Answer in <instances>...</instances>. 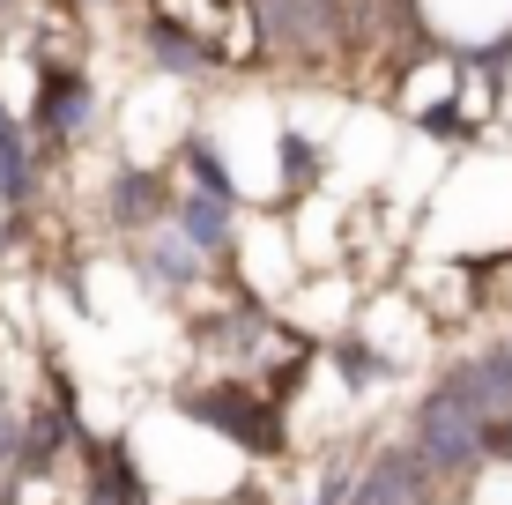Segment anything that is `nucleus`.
<instances>
[{"label": "nucleus", "mask_w": 512, "mask_h": 505, "mask_svg": "<svg viewBox=\"0 0 512 505\" xmlns=\"http://www.w3.org/2000/svg\"><path fill=\"white\" fill-rule=\"evenodd\" d=\"M186 409L201 416V424H216L223 439H238L253 461H282V409H275V394L208 387V394H186Z\"/></svg>", "instance_id": "obj_1"}, {"label": "nucleus", "mask_w": 512, "mask_h": 505, "mask_svg": "<svg viewBox=\"0 0 512 505\" xmlns=\"http://www.w3.org/2000/svg\"><path fill=\"white\" fill-rule=\"evenodd\" d=\"M342 498H349V476H342V468H334V476L320 483V505H342Z\"/></svg>", "instance_id": "obj_2"}]
</instances>
